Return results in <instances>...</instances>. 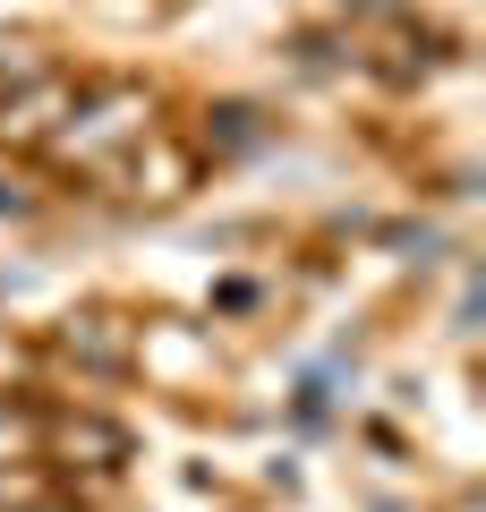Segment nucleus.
Segmentation results:
<instances>
[{
	"label": "nucleus",
	"instance_id": "nucleus-1",
	"mask_svg": "<svg viewBox=\"0 0 486 512\" xmlns=\"http://www.w3.org/2000/svg\"><path fill=\"white\" fill-rule=\"evenodd\" d=\"M154 146V94L128 77H94L60 103V120L43 128V154L77 180H128Z\"/></svg>",
	"mask_w": 486,
	"mask_h": 512
},
{
	"label": "nucleus",
	"instance_id": "nucleus-2",
	"mask_svg": "<svg viewBox=\"0 0 486 512\" xmlns=\"http://www.w3.org/2000/svg\"><path fill=\"white\" fill-rule=\"evenodd\" d=\"M69 94H77V86L60 77V60L43 52L35 35L0 26V128H9V137H43V128L60 120Z\"/></svg>",
	"mask_w": 486,
	"mask_h": 512
},
{
	"label": "nucleus",
	"instance_id": "nucleus-3",
	"mask_svg": "<svg viewBox=\"0 0 486 512\" xmlns=\"http://www.w3.org/2000/svg\"><path fill=\"white\" fill-rule=\"evenodd\" d=\"M60 350L86 359V367H128V359H137V325H120L111 308H86V316L60 325Z\"/></svg>",
	"mask_w": 486,
	"mask_h": 512
},
{
	"label": "nucleus",
	"instance_id": "nucleus-4",
	"mask_svg": "<svg viewBox=\"0 0 486 512\" xmlns=\"http://www.w3.org/2000/svg\"><path fill=\"white\" fill-rule=\"evenodd\" d=\"M35 444H43V419H35V410H18V402H0V478L18 470Z\"/></svg>",
	"mask_w": 486,
	"mask_h": 512
},
{
	"label": "nucleus",
	"instance_id": "nucleus-5",
	"mask_svg": "<svg viewBox=\"0 0 486 512\" xmlns=\"http://www.w3.org/2000/svg\"><path fill=\"white\" fill-rule=\"evenodd\" d=\"M0 512H60V504H52V495H35L18 470H9V478H0Z\"/></svg>",
	"mask_w": 486,
	"mask_h": 512
}]
</instances>
